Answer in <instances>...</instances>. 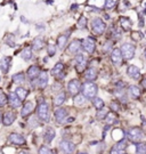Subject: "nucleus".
I'll use <instances>...</instances> for the list:
<instances>
[{
    "label": "nucleus",
    "mask_w": 146,
    "mask_h": 154,
    "mask_svg": "<svg viewBox=\"0 0 146 154\" xmlns=\"http://www.w3.org/2000/svg\"><path fill=\"white\" fill-rule=\"evenodd\" d=\"M40 70L37 65H31L29 69H27V77L30 78L31 80H34L40 75Z\"/></svg>",
    "instance_id": "412c9836"
},
{
    "label": "nucleus",
    "mask_w": 146,
    "mask_h": 154,
    "mask_svg": "<svg viewBox=\"0 0 146 154\" xmlns=\"http://www.w3.org/2000/svg\"><path fill=\"white\" fill-rule=\"evenodd\" d=\"M17 154H30L29 152H26V151H21V152H18Z\"/></svg>",
    "instance_id": "603ef678"
},
{
    "label": "nucleus",
    "mask_w": 146,
    "mask_h": 154,
    "mask_svg": "<svg viewBox=\"0 0 146 154\" xmlns=\"http://www.w3.org/2000/svg\"><path fill=\"white\" fill-rule=\"evenodd\" d=\"M6 42L8 44V46H11V47H14V46H15V42H14V40H13V35L7 37V38H6Z\"/></svg>",
    "instance_id": "a18cd8bd"
},
{
    "label": "nucleus",
    "mask_w": 146,
    "mask_h": 154,
    "mask_svg": "<svg viewBox=\"0 0 146 154\" xmlns=\"http://www.w3.org/2000/svg\"><path fill=\"white\" fill-rule=\"evenodd\" d=\"M21 21L23 23H25V24H27V23H29V21H26V18H25L24 16H21Z\"/></svg>",
    "instance_id": "09e8293b"
},
{
    "label": "nucleus",
    "mask_w": 146,
    "mask_h": 154,
    "mask_svg": "<svg viewBox=\"0 0 146 154\" xmlns=\"http://www.w3.org/2000/svg\"><path fill=\"white\" fill-rule=\"evenodd\" d=\"M85 78H86L88 81H94V80H96V78H97V71H96L94 67L88 69V70L85 72Z\"/></svg>",
    "instance_id": "b1692460"
},
{
    "label": "nucleus",
    "mask_w": 146,
    "mask_h": 154,
    "mask_svg": "<svg viewBox=\"0 0 146 154\" xmlns=\"http://www.w3.org/2000/svg\"><path fill=\"white\" fill-rule=\"evenodd\" d=\"M87 66V60L82 54H76V69L79 73H81Z\"/></svg>",
    "instance_id": "9d476101"
},
{
    "label": "nucleus",
    "mask_w": 146,
    "mask_h": 154,
    "mask_svg": "<svg viewBox=\"0 0 146 154\" xmlns=\"http://www.w3.org/2000/svg\"><path fill=\"white\" fill-rule=\"evenodd\" d=\"M81 47H82V41L76 39V40H73L69 45V51H70L71 54H78L80 51V49H81Z\"/></svg>",
    "instance_id": "dca6fc26"
},
{
    "label": "nucleus",
    "mask_w": 146,
    "mask_h": 154,
    "mask_svg": "<svg viewBox=\"0 0 146 154\" xmlns=\"http://www.w3.org/2000/svg\"><path fill=\"white\" fill-rule=\"evenodd\" d=\"M47 53H48L49 56H54L56 54V46L55 45H48L47 46Z\"/></svg>",
    "instance_id": "4c0bfd02"
},
{
    "label": "nucleus",
    "mask_w": 146,
    "mask_h": 154,
    "mask_svg": "<svg viewBox=\"0 0 146 154\" xmlns=\"http://www.w3.org/2000/svg\"><path fill=\"white\" fill-rule=\"evenodd\" d=\"M127 74L131 79H138L139 75H141V70H139V67H137L136 65H129L128 69H127Z\"/></svg>",
    "instance_id": "a211bd4d"
},
{
    "label": "nucleus",
    "mask_w": 146,
    "mask_h": 154,
    "mask_svg": "<svg viewBox=\"0 0 146 154\" xmlns=\"http://www.w3.org/2000/svg\"><path fill=\"white\" fill-rule=\"evenodd\" d=\"M2 120V114H1V112H0V121Z\"/></svg>",
    "instance_id": "6e6d98bb"
},
{
    "label": "nucleus",
    "mask_w": 146,
    "mask_h": 154,
    "mask_svg": "<svg viewBox=\"0 0 146 154\" xmlns=\"http://www.w3.org/2000/svg\"><path fill=\"white\" fill-rule=\"evenodd\" d=\"M78 7H79V6L76 5V4H74V5H72L71 6V9H72V11H76V8H78Z\"/></svg>",
    "instance_id": "8fccbe9b"
},
{
    "label": "nucleus",
    "mask_w": 146,
    "mask_h": 154,
    "mask_svg": "<svg viewBox=\"0 0 146 154\" xmlns=\"http://www.w3.org/2000/svg\"><path fill=\"white\" fill-rule=\"evenodd\" d=\"M64 64L63 63H61V62H58L57 64H55V66L53 67V70H51V74L54 75L55 78H57L58 80H61V79H63V78L65 77L64 74Z\"/></svg>",
    "instance_id": "9b49d317"
},
{
    "label": "nucleus",
    "mask_w": 146,
    "mask_h": 154,
    "mask_svg": "<svg viewBox=\"0 0 146 154\" xmlns=\"http://www.w3.org/2000/svg\"><path fill=\"white\" fill-rule=\"evenodd\" d=\"M92 105L95 106V109L96 110H102L104 109V100L102 98H99V97H95V98H92Z\"/></svg>",
    "instance_id": "c85d7f7f"
},
{
    "label": "nucleus",
    "mask_w": 146,
    "mask_h": 154,
    "mask_svg": "<svg viewBox=\"0 0 146 154\" xmlns=\"http://www.w3.org/2000/svg\"><path fill=\"white\" fill-rule=\"evenodd\" d=\"M65 100H66V94L64 91H61V93H58L54 97L53 103H54V106H61Z\"/></svg>",
    "instance_id": "4be33fe9"
},
{
    "label": "nucleus",
    "mask_w": 146,
    "mask_h": 154,
    "mask_svg": "<svg viewBox=\"0 0 146 154\" xmlns=\"http://www.w3.org/2000/svg\"><path fill=\"white\" fill-rule=\"evenodd\" d=\"M8 103H9V105H11V107L17 109V107L21 106L22 100L17 97V95L15 93H11L9 94V96H8Z\"/></svg>",
    "instance_id": "f3484780"
},
{
    "label": "nucleus",
    "mask_w": 146,
    "mask_h": 154,
    "mask_svg": "<svg viewBox=\"0 0 146 154\" xmlns=\"http://www.w3.org/2000/svg\"><path fill=\"white\" fill-rule=\"evenodd\" d=\"M39 154H54V153H53V151L49 149V147L43 145V146H41L39 149Z\"/></svg>",
    "instance_id": "ea45409f"
},
{
    "label": "nucleus",
    "mask_w": 146,
    "mask_h": 154,
    "mask_svg": "<svg viewBox=\"0 0 146 154\" xmlns=\"http://www.w3.org/2000/svg\"><path fill=\"white\" fill-rule=\"evenodd\" d=\"M33 110H34V105H33V103L32 102H27V103H25V104L23 105L21 116H23V118H26V116H29L31 113H32Z\"/></svg>",
    "instance_id": "6ab92c4d"
},
{
    "label": "nucleus",
    "mask_w": 146,
    "mask_h": 154,
    "mask_svg": "<svg viewBox=\"0 0 146 154\" xmlns=\"http://www.w3.org/2000/svg\"><path fill=\"white\" fill-rule=\"evenodd\" d=\"M22 58L24 60V61H30L31 58H32V50H31V48H25V49L22 51Z\"/></svg>",
    "instance_id": "2f4dec72"
},
{
    "label": "nucleus",
    "mask_w": 146,
    "mask_h": 154,
    "mask_svg": "<svg viewBox=\"0 0 146 154\" xmlns=\"http://www.w3.org/2000/svg\"><path fill=\"white\" fill-rule=\"evenodd\" d=\"M53 2H54V0H47V1H46V4H48V5H51Z\"/></svg>",
    "instance_id": "864d4df0"
},
{
    "label": "nucleus",
    "mask_w": 146,
    "mask_h": 154,
    "mask_svg": "<svg viewBox=\"0 0 146 154\" xmlns=\"http://www.w3.org/2000/svg\"><path fill=\"white\" fill-rule=\"evenodd\" d=\"M82 48L85 49V51H87L88 54H92L95 51L96 45H95V39L92 37H88L85 40H82Z\"/></svg>",
    "instance_id": "0eeeda50"
},
{
    "label": "nucleus",
    "mask_w": 146,
    "mask_h": 154,
    "mask_svg": "<svg viewBox=\"0 0 146 154\" xmlns=\"http://www.w3.org/2000/svg\"><path fill=\"white\" fill-rule=\"evenodd\" d=\"M37 114H38V119L43 122H49V106L47 102L41 100L38 105V110H37Z\"/></svg>",
    "instance_id": "f03ea898"
},
{
    "label": "nucleus",
    "mask_w": 146,
    "mask_h": 154,
    "mask_svg": "<svg viewBox=\"0 0 146 154\" xmlns=\"http://www.w3.org/2000/svg\"><path fill=\"white\" fill-rule=\"evenodd\" d=\"M120 23H121V26H122V29L125 31L129 30L130 26H131V21H130L128 17H121L120 18Z\"/></svg>",
    "instance_id": "c756f323"
},
{
    "label": "nucleus",
    "mask_w": 146,
    "mask_h": 154,
    "mask_svg": "<svg viewBox=\"0 0 146 154\" xmlns=\"http://www.w3.org/2000/svg\"><path fill=\"white\" fill-rule=\"evenodd\" d=\"M128 93H129L130 97L137 99V98H139V96H141V89L138 88L137 86H130Z\"/></svg>",
    "instance_id": "bb28decb"
},
{
    "label": "nucleus",
    "mask_w": 146,
    "mask_h": 154,
    "mask_svg": "<svg viewBox=\"0 0 146 154\" xmlns=\"http://www.w3.org/2000/svg\"><path fill=\"white\" fill-rule=\"evenodd\" d=\"M110 154H126L125 149H118V147H112V149H111V152H110Z\"/></svg>",
    "instance_id": "37998d69"
},
{
    "label": "nucleus",
    "mask_w": 146,
    "mask_h": 154,
    "mask_svg": "<svg viewBox=\"0 0 146 154\" xmlns=\"http://www.w3.org/2000/svg\"><path fill=\"white\" fill-rule=\"evenodd\" d=\"M111 109H112L113 111L119 110V105H118V103H116V102H112V103H111Z\"/></svg>",
    "instance_id": "49530a36"
},
{
    "label": "nucleus",
    "mask_w": 146,
    "mask_h": 154,
    "mask_svg": "<svg viewBox=\"0 0 146 154\" xmlns=\"http://www.w3.org/2000/svg\"><path fill=\"white\" fill-rule=\"evenodd\" d=\"M116 1H118V0H105V8H106V9L113 8L114 6L116 5Z\"/></svg>",
    "instance_id": "58836bf2"
},
{
    "label": "nucleus",
    "mask_w": 146,
    "mask_h": 154,
    "mask_svg": "<svg viewBox=\"0 0 146 154\" xmlns=\"http://www.w3.org/2000/svg\"><path fill=\"white\" fill-rule=\"evenodd\" d=\"M14 121H15V114L13 112H7L5 113V116H2V123L5 126H11Z\"/></svg>",
    "instance_id": "5701e85b"
},
{
    "label": "nucleus",
    "mask_w": 146,
    "mask_h": 154,
    "mask_svg": "<svg viewBox=\"0 0 146 154\" xmlns=\"http://www.w3.org/2000/svg\"><path fill=\"white\" fill-rule=\"evenodd\" d=\"M92 31L96 33V34H103L105 29H106V24L99 18V17H96L92 21Z\"/></svg>",
    "instance_id": "20e7f679"
},
{
    "label": "nucleus",
    "mask_w": 146,
    "mask_h": 154,
    "mask_svg": "<svg viewBox=\"0 0 146 154\" xmlns=\"http://www.w3.org/2000/svg\"><path fill=\"white\" fill-rule=\"evenodd\" d=\"M67 116V111L65 109H57L55 111V121L57 123H63Z\"/></svg>",
    "instance_id": "2eb2a0df"
},
{
    "label": "nucleus",
    "mask_w": 146,
    "mask_h": 154,
    "mask_svg": "<svg viewBox=\"0 0 146 154\" xmlns=\"http://www.w3.org/2000/svg\"><path fill=\"white\" fill-rule=\"evenodd\" d=\"M122 53H121V49L119 48H114L112 51H111V61L114 65H120L121 62H122Z\"/></svg>",
    "instance_id": "f8f14e48"
},
{
    "label": "nucleus",
    "mask_w": 146,
    "mask_h": 154,
    "mask_svg": "<svg viewBox=\"0 0 146 154\" xmlns=\"http://www.w3.org/2000/svg\"><path fill=\"white\" fill-rule=\"evenodd\" d=\"M74 103L78 106H81V105H83L86 103V97L83 95H76V98H74Z\"/></svg>",
    "instance_id": "72a5a7b5"
},
{
    "label": "nucleus",
    "mask_w": 146,
    "mask_h": 154,
    "mask_svg": "<svg viewBox=\"0 0 146 154\" xmlns=\"http://www.w3.org/2000/svg\"><path fill=\"white\" fill-rule=\"evenodd\" d=\"M127 137L132 143H139L144 137V134L139 128H130L127 131Z\"/></svg>",
    "instance_id": "7ed1b4c3"
},
{
    "label": "nucleus",
    "mask_w": 146,
    "mask_h": 154,
    "mask_svg": "<svg viewBox=\"0 0 146 154\" xmlns=\"http://www.w3.org/2000/svg\"><path fill=\"white\" fill-rule=\"evenodd\" d=\"M37 85L39 88H46V86L48 85V73L46 71L40 72V75L37 79Z\"/></svg>",
    "instance_id": "4468645a"
},
{
    "label": "nucleus",
    "mask_w": 146,
    "mask_h": 154,
    "mask_svg": "<svg viewBox=\"0 0 146 154\" xmlns=\"http://www.w3.org/2000/svg\"><path fill=\"white\" fill-rule=\"evenodd\" d=\"M9 143L14 144V145H17V146H24L26 144V140L25 138L23 137L20 134H16V132H13L9 135Z\"/></svg>",
    "instance_id": "1a4fd4ad"
},
{
    "label": "nucleus",
    "mask_w": 146,
    "mask_h": 154,
    "mask_svg": "<svg viewBox=\"0 0 146 154\" xmlns=\"http://www.w3.org/2000/svg\"><path fill=\"white\" fill-rule=\"evenodd\" d=\"M78 154H87V153H82V152H81V153H78Z\"/></svg>",
    "instance_id": "4d7b16f0"
},
{
    "label": "nucleus",
    "mask_w": 146,
    "mask_h": 154,
    "mask_svg": "<svg viewBox=\"0 0 146 154\" xmlns=\"http://www.w3.org/2000/svg\"><path fill=\"white\" fill-rule=\"evenodd\" d=\"M13 81L15 83H23L25 81V75H24V73L18 72L16 74H14V75H13Z\"/></svg>",
    "instance_id": "7c9ffc66"
},
{
    "label": "nucleus",
    "mask_w": 146,
    "mask_h": 154,
    "mask_svg": "<svg viewBox=\"0 0 146 154\" xmlns=\"http://www.w3.org/2000/svg\"><path fill=\"white\" fill-rule=\"evenodd\" d=\"M7 102H8L7 96H6L5 93H4V91L0 89V106H5Z\"/></svg>",
    "instance_id": "e433bc0d"
},
{
    "label": "nucleus",
    "mask_w": 146,
    "mask_h": 154,
    "mask_svg": "<svg viewBox=\"0 0 146 154\" xmlns=\"http://www.w3.org/2000/svg\"><path fill=\"white\" fill-rule=\"evenodd\" d=\"M111 48H112V44H111V42H106V44L103 46V51L104 53H110Z\"/></svg>",
    "instance_id": "c03bdc74"
},
{
    "label": "nucleus",
    "mask_w": 146,
    "mask_h": 154,
    "mask_svg": "<svg viewBox=\"0 0 146 154\" xmlns=\"http://www.w3.org/2000/svg\"><path fill=\"white\" fill-rule=\"evenodd\" d=\"M67 40H69V35L67 34H62L57 38V47L60 49H64V47L67 44Z\"/></svg>",
    "instance_id": "a878e982"
},
{
    "label": "nucleus",
    "mask_w": 146,
    "mask_h": 154,
    "mask_svg": "<svg viewBox=\"0 0 146 154\" xmlns=\"http://www.w3.org/2000/svg\"><path fill=\"white\" fill-rule=\"evenodd\" d=\"M105 121L107 123V126H111V125H114L116 122V116L114 113H108L107 116L105 118Z\"/></svg>",
    "instance_id": "473e14b6"
},
{
    "label": "nucleus",
    "mask_w": 146,
    "mask_h": 154,
    "mask_svg": "<svg viewBox=\"0 0 146 154\" xmlns=\"http://www.w3.org/2000/svg\"><path fill=\"white\" fill-rule=\"evenodd\" d=\"M81 91H82V95H83L86 98L92 99L96 97L98 88L94 82H92V81H87V82H85L83 85H82Z\"/></svg>",
    "instance_id": "f257e3e1"
},
{
    "label": "nucleus",
    "mask_w": 146,
    "mask_h": 154,
    "mask_svg": "<svg viewBox=\"0 0 146 154\" xmlns=\"http://www.w3.org/2000/svg\"><path fill=\"white\" fill-rule=\"evenodd\" d=\"M141 26H144V18L141 17V20L139 21V28H141Z\"/></svg>",
    "instance_id": "3c124183"
},
{
    "label": "nucleus",
    "mask_w": 146,
    "mask_h": 154,
    "mask_svg": "<svg viewBox=\"0 0 146 154\" xmlns=\"http://www.w3.org/2000/svg\"><path fill=\"white\" fill-rule=\"evenodd\" d=\"M143 86H144V87L146 88V79L144 80V81H143Z\"/></svg>",
    "instance_id": "5fc2aeb1"
},
{
    "label": "nucleus",
    "mask_w": 146,
    "mask_h": 154,
    "mask_svg": "<svg viewBox=\"0 0 146 154\" xmlns=\"http://www.w3.org/2000/svg\"><path fill=\"white\" fill-rule=\"evenodd\" d=\"M81 83L79 80H76V79H73V80H71L70 82L67 83V90H69V93L72 95V96H76V95H79L80 93V90H81Z\"/></svg>",
    "instance_id": "423d86ee"
},
{
    "label": "nucleus",
    "mask_w": 146,
    "mask_h": 154,
    "mask_svg": "<svg viewBox=\"0 0 146 154\" xmlns=\"http://www.w3.org/2000/svg\"><path fill=\"white\" fill-rule=\"evenodd\" d=\"M78 26L80 29H85L87 26V18L85 16H81L79 22H78Z\"/></svg>",
    "instance_id": "79ce46f5"
},
{
    "label": "nucleus",
    "mask_w": 146,
    "mask_h": 154,
    "mask_svg": "<svg viewBox=\"0 0 146 154\" xmlns=\"http://www.w3.org/2000/svg\"><path fill=\"white\" fill-rule=\"evenodd\" d=\"M45 28H46V26H45V24H42V23H39V24H37V26H36V29H37V30H39V31L43 30Z\"/></svg>",
    "instance_id": "de8ad7c7"
},
{
    "label": "nucleus",
    "mask_w": 146,
    "mask_h": 154,
    "mask_svg": "<svg viewBox=\"0 0 146 154\" xmlns=\"http://www.w3.org/2000/svg\"><path fill=\"white\" fill-rule=\"evenodd\" d=\"M107 114H108L107 110L102 109V110H98L97 114H96V118H97L98 120H102V119H105V118L107 116Z\"/></svg>",
    "instance_id": "f704fd0d"
},
{
    "label": "nucleus",
    "mask_w": 146,
    "mask_h": 154,
    "mask_svg": "<svg viewBox=\"0 0 146 154\" xmlns=\"http://www.w3.org/2000/svg\"><path fill=\"white\" fill-rule=\"evenodd\" d=\"M55 136H56V131H55L51 127L46 128L45 134H43V139H45L46 143H50V142L55 138Z\"/></svg>",
    "instance_id": "aec40b11"
},
{
    "label": "nucleus",
    "mask_w": 146,
    "mask_h": 154,
    "mask_svg": "<svg viewBox=\"0 0 146 154\" xmlns=\"http://www.w3.org/2000/svg\"><path fill=\"white\" fill-rule=\"evenodd\" d=\"M135 51L136 48L134 45L131 44H123L122 47H121V53H122V56L125 57L126 60H131L134 56H135Z\"/></svg>",
    "instance_id": "39448f33"
},
{
    "label": "nucleus",
    "mask_w": 146,
    "mask_h": 154,
    "mask_svg": "<svg viewBox=\"0 0 146 154\" xmlns=\"http://www.w3.org/2000/svg\"><path fill=\"white\" fill-rule=\"evenodd\" d=\"M0 154H4V153H2V152H1V151H0Z\"/></svg>",
    "instance_id": "13d9d810"
},
{
    "label": "nucleus",
    "mask_w": 146,
    "mask_h": 154,
    "mask_svg": "<svg viewBox=\"0 0 146 154\" xmlns=\"http://www.w3.org/2000/svg\"><path fill=\"white\" fill-rule=\"evenodd\" d=\"M45 47V41H43V39L41 38H37L34 39V41H33V45H32V48L34 50H37V51H39V50H41Z\"/></svg>",
    "instance_id": "cd10ccee"
},
{
    "label": "nucleus",
    "mask_w": 146,
    "mask_h": 154,
    "mask_svg": "<svg viewBox=\"0 0 146 154\" xmlns=\"http://www.w3.org/2000/svg\"><path fill=\"white\" fill-rule=\"evenodd\" d=\"M11 57H8V56H4L0 61V70L2 73H7L11 69Z\"/></svg>",
    "instance_id": "ddd939ff"
},
{
    "label": "nucleus",
    "mask_w": 146,
    "mask_h": 154,
    "mask_svg": "<svg viewBox=\"0 0 146 154\" xmlns=\"http://www.w3.org/2000/svg\"><path fill=\"white\" fill-rule=\"evenodd\" d=\"M145 57H146V51H145Z\"/></svg>",
    "instance_id": "bf43d9fd"
},
{
    "label": "nucleus",
    "mask_w": 146,
    "mask_h": 154,
    "mask_svg": "<svg viewBox=\"0 0 146 154\" xmlns=\"http://www.w3.org/2000/svg\"><path fill=\"white\" fill-rule=\"evenodd\" d=\"M60 149L64 154H72L76 149V145L70 140H61Z\"/></svg>",
    "instance_id": "6e6552de"
},
{
    "label": "nucleus",
    "mask_w": 146,
    "mask_h": 154,
    "mask_svg": "<svg viewBox=\"0 0 146 154\" xmlns=\"http://www.w3.org/2000/svg\"><path fill=\"white\" fill-rule=\"evenodd\" d=\"M15 94L17 95V97L21 99L22 102L24 100V99L27 97V95H29V91H27L25 88H23V87H17L15 89Z\"/></svg>",
    "instance_id": "393cba45"
},
{
    "label": "nucleus",
    "mask_w": 146,
    "mask_h": 154,
    "mask_svg": "<svg viewBox=\"0 0 146 154\" xmlns=\"http://www.w3.org/2000/svg\"><path fill=\"white\" fill-rule=\"evenodd\" d=\"M143 37H144V34H143L141 32H139V31H135V32L131 33V39L135 40V41H139V40H141Z\"/></svg>",
    "instance_id": "c9c22d12"
},
{
    "label": "nucleus",
    "mask_w": 146,
    "mask_h": 154,
    "mask_svg": "<svg viewBox=\"0 0 146 154\" xmlns=\"http://www.w3.org/2000/svg\"><path fill=\"white\" fill-rule=\"evenodd\" d=\"M137 154H146V144L137 145Z\"/></svg>",
    "instance_id": "a19ab883"
}]
</instances>
